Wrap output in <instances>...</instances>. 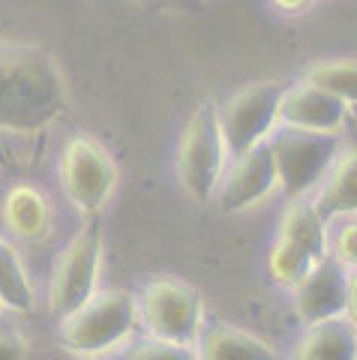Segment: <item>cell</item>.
<instances>
[{"label": "cell", "instance_id": "10", "mask_svg": "<svg viewBox=\"0 0 357 360\" xmlns=\"http://www.w3.org/2000/svg\"><path fill=\"white\" fill-rule=\"evenodd\" d=\"M349 276L351 270L339 264L333 255H327L292 291L294 309L306 328L330 319H345V309H349Z\"/></svg>", "mask_w": 357, "mask_h": 360}, {"label": "cell", "instance_id": "22", "mask_svg": "<svg viewBox=\"0 0 357 360\" xmlns=\"http://www.w3.org/2000/svg\"><path fill=\"white\" fill-rule=\"evenodd\" d=\"M0 360H27V345L13 328H0Z\"/></svg>", "mask_w": 357, "mask_h": 360}, {"label": "cell", "instance_id": "16", "mask_svg": "<svg viewBox=\"0 0 357 360\" xmlns=\"http://www.w3.org/2000/svg\"><path fill=\"white\" fill-rule=\"evenodd\" d=\"M312 205L318 207L325 219L357 213V150H342L337 156L327 177L321 180L318 195Z\"/></svg>", "mask_w": 357, "mask_h": 360}, {"label": "cell", "instance_id": "4", "mask_svg": "<svg viewBox=\"0 0 357 360\" xmlns=\"http://www.w3.org/2000/svg\"><path fill=\"white\" fill-rule=\"evenodd\" d=\"M138 324L148 336L177 345H195L205 328V300L202 295L177 276L148 279L136 295Z\"/></svg>", "mask_w": 357, "mask_h": 360}, {"label": "cell", "instance_id": "23", "mask_svg": "<svg viewBox=\"0 0 357 360\" xmlns=\"http://www.w3.org/2000/svg\"><path fill=\"white\" fill-rule=\"evenodd\" d=\"M345 319L357 328V270H351L349 276V309H345Z\"/></svg>", "mask_w": 357, "mask_h": 360}, {"label": "cell", "instance_id": "17", "mask_svg": "<svg viewBox=\"0 0 357 360\" xmlns=\"http://www.w3.org/2000/svg\"><path fill=\"white\" fill-rule=\"evenodd\" d=\"M304 82L327 90L345 105H357V58L318 60L304 70Z\"/></svg>", "mask_w": 357, "mask_h": 360}, {"label": "cell", "instance_id": "8", "mask_svg": "<svg viewBox=\"0 0 357 360\" xmlns=\"http://www.w3.org/2000/svg\"><path fill=\"white\" fill-rule=\"evenodd\" d=\"M99 264H103V231L99 222H87L63 246L48 283V307L58 319L82 309L96 295Z\"/></svg>", "mask_w": 357, "mask_h": 360}, {"label": "cell", "instance_id": "24", "mask_svg": "<svg viewBox=\"0 0 357 360\" xmlns=\"http://www.w3.org/2000/svg\"><path fill=\"white\" fill-rule=\"evenodd\" d=\"M276 9H283V13H300V9H306L312 0H271Z\"/></svg>", "mask_w": 357, "mask_h": 360}, {"label": "cell", "instance_id": "13", "mask_svg": "<svg viewBox=\"0 0 357 360\" xmlns=\"http://www.w3.org/2000/svg\"><path fill=\"white\" fill-rule=\"evenodd\" d=\"M193 348L195 360H276L273 345L234 324H205Z\"/></svg>", "mask_w": 357, "mask_h": 360}, {"label": "cell", "instance_id": "14", "mask_svg": "<svg viewBox=\"0 0 357 360\" xmlns=\"http://www.w3.org/2000/svg\"><path fill=\"white\" fill-rule=\"evenodd\" d=\"M288 360H357V328L349 319L309 324Z\"/></svg>", "mask_w": 357, "mask_h": 360}, {"label": "cell", "instance_id": "18", "mask_svg": "<svg viewBox=\"0 0 357 360\" xmlns=\"http://www.w3.org/2000/svg\"><path fill=\"white\" fill-rule=\"evenodd\" d=\"M0 300L13 312L33 309V288L27 279V270L21 264L18 252L0 238Z\"/></svg>", "mask_w": 357, "mask_h": 360}, {"label": "cell", "instance_id": "1", "mask_svg": "<svg viewBox=\"0 0 357 360\" xmlns=\"http://www.w3.org/2000/svg\"><path fill=\"white\" fill-rule=\"evenodd\" d=\"M70 108L60 66L37 45L0 42V129L39 132Z\"/></svg>", "mask_w": 357, "mask_h": 360}, {"label": "cell", "instance_id": "21", "mask_svg": "<svg viewBox=\"0 0 357 360\" xmlns=\"http://www.w3.org/2000/svg\"><path fill=\"white\" fill-rule=\"evenodd\" d=\"M330 255L349 270H357V222L339 225V231L330 240Z\"/></svg>", "mask_w": 357, "mask_h": 360}, {"label": "cell", "instance_id": "2", "mask_svg": "<svg viewBox=\"0 0 357 360\" xmlns=\"http://www.w3.org/2000/svg\"><path fill=\"white\" fill-rule=\"evenodd\" d=\"M138 324V300L132 291H96L82 309L60 319V345L78 357L108 354L132 340Z\"/></svg>", "mask_w": 357, "mask_h": 360}, {"label": "cell", "instance_id": "27", "mask_svg": "<svg viewBox=\"0 0 357 360\" xmlns=\"http://www.w3.org/2000/svg\"><path fill=\"white\" fill-rule=\"evenodd\" d=\"M0 309H4V300H0Z\"/></svg>", "mask_w": 357, "mask_h": 360}, {"label": "cell", "instance_id": "15", "mask_svg": "<svg viewBox=\"0 0 357 360\" xmlns=\"http://www.w3.org/2000/svg\"><path fill=\"white\" fill-rule=\"evenodd\" d=\"M280 238L306 252L312 262L330 255V234H327V219L318 213V207L306 198H297L285 207L283 222H280Z\"/></svg>", "mask_w": 357, "mask_h": 360}, {"label": "cell", "instance_id": "19", "mask_svg": "<svg viewBox=\"0 0 357 360\" xmlns=\"http://www.w3.org/2000/svg\"><path fill=\"white\" fill-rule=\"evenodd\" d=\"M318 262H312L306 252H300L297 246H292L283 238H276V243L271 246V255H267V270H271L273 283L283 288H292V291L304 283L306 274Z\"/></svg>", "mask_w": 357, "mask_h": 360}, {"label": "cell", "instance_id": "25", "mask_svg": "<svg viewBox=\"0 0 357 360\" xmlns=\"http://www.w3.org/2000/svg\"><path fill=\"white\" fill-rule=\"evenodd\" d=\"M150 4H160V6H169V9H193V6L202 4V0H150Z\"/></svg>", "mask_w": 357, "mask_h": 360}, {"label": "cell", "instance_id": "5", "mask_svg": "<svg viewBox=\"0 0 357 360\" xmlns=\"http://www.w3.org/2000/svg\"><path fill=\"white\" fill-rule=\"evenodd\" d=\"M276 162V177H280V189L297 201L306 198L321 180L327 177L330 165L339 156L337 135L325 132H306V129H273V135L267 139Z\"/></svg>", "mask_w": 357, "mask_h": 360}, {"label": "cell", "instance_id": "20", "mask_svg": "<svg viewBox=\"0 0 357 360\" xmlns=\"http://www.w3.org/2000/svg\"><path fill=\"white\" fill-rule=\"evenodd\" d=\"M115 360H195V348L165 342V340H156V336H138V340H129L120 345Z\"/></svg>", "mask_w": 357, "mask_h": 360}, {"label": "cell", "instance_id": "6", "mask_svg": "<svg viewBox=\"0 0 357 360\" xmlns=\"http://www.w3.org/2000/svg\"><path fill=\"white\" fill-rule=\"evenodd\" d=\"M285 84L280 82H252L234 94L216 108V120L226 139L228 156H240L259 148L273 135L280 123Z\"/></svg>", "mask_w": 357, "mask_h": 360}, {"label": "cell", "instance_id": "9", "mask_svg": "<svg viewBox=\"0 0 357 360\" xmlns=\"http://www.w3.org/2000/svg\"><path fill=\"white\" fill-rule=\"evenodd\" d=\"M280 186L276 177V162L271 153V144H259L240 156H231L226 174L216 189V205L222 213H243L273 193Z\"/></svg>", "mask_w": 357, "mask_h": 360}, {"label": "cell", "instance_id": "11", "mask_svg": "<svg viewBox=\"0 0 357 360\" xmlns=\"http://www.w3.org/2000/svg\"><path fill=\"white\" fill-rule=\"evenodd\" d=\"M342 120H345V103L330 96L327 90H321L309 82H297L292 87H285L283 108H280L283 127L337 135Z\"/></svg>", "mask_w": 357, "mask_h": 360}, {"label": "cell", "instance_id": "12", "mask_svg": "<svg viewBox=\"0 0 357 360\" xmlns=\"http://www.w3.org/2000/svg\"><path fill=\"white\" fill-rule=\"evenodd\" d=\"M0 219L15 240H42L51 229V205L42 189L15 184L0 201Z\"/></svg>", "mask_w": 357, "mask_h": 360}, {"label": "cell", "instance_id": "3", "mask_svg": "<svg viewBox=\"0 0 357 360\" xmlns=\"http://www.w3.org/2000/svg\"><path fill=\"white\" fill-rule=\"evenodd\" d=\"M226 160H228V148L216 120V105L205 103L193 111V117L186 120L181 132V141H177L174 165L186 195L195 198L198 205H207L210 198H216L219 180L228 168Z\"/></svg>", "mask_w": 357, "mask_h": 360}, {"label": "cell", "instance_id": "7", "mask_svg": "<svg viewBox=\"0 0 357 360\" xmlns=\"http://www.w3.org/2000/svg\"><path fill=\"white\" fill-rule=\"evenodd\" d=\"M58 174H60V186L66 198L82 213H87V217L103 210L117 186L115 160L91 135H72L63 144L60 160H58Z\"/></svg>", "mask_w": 357, "mask_h": 360}, {"label": "cell", "instance_id": "26", "mask_svg": "<svg viewBox=\"0 0 357 360\" xmlns=\"http://www.w3.org/2000/svg\"><path fill=\"white\" fill-rule=\"evenodd\" d=\"M84 360H115V357H108V354H96V357H84Z\"/></svg>", "mask_w": 357, "mask_h": 360}]
</instances>
